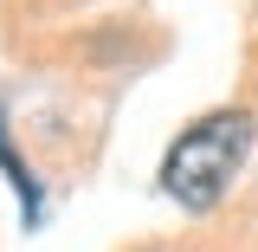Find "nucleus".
<instances>
[{"label": "nucleus", "instance_id": "f257e3e1", "mask_svg": "<svg viewBox=\"0 0 258 252\" xmlns=\"http://www.w3.org/2000/svg\"><path fill=\"white\" fill-rule=\"evenodd\" d=\"M245 142H252V117L245 110H213V117L187 123L168 142V156H161V194L174 207H187V214H207L226 194Z\"/></svg>", "mask_w": 258, "mask_h": 252}, {"label": "nucleus", "instance_id": "f03ea898", "mask_svg": "<svg viewBox=\"0 0 258 252\" xmlns=\"http://www.w3.org/2000/svg\"><path fill=\"white\" fill-rule=\"evenodd\" d=\"M0 168H7V175H13V188H20V214H26V220H39V181L26 175V162L13 156V142H7V129H0Z\"/></svg>", "mask_w": 258, "mask_h": 252}]
</instances>
